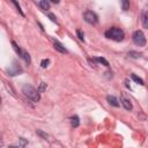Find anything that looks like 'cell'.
I'll return each mask as SVG.
<instances>
[{
	"label": "cell",
	"instance_id": "obj_18",
	"mask_svg": "<svg viewBox=\"0 0 148 148\" xmlns=\"http://www.w3.org/2000/svg\"><path fill=\"white\" fill-rule=\"evenodd\" d=\"M95 60H96V61H98V62H101V64H103V65H104V66H106V67L109 66V62H108V60H105L104 58H96Z\"/></svg>",
	"mask_w": 148,
	"mask_h": 148
},
{
	"label": "cell",
	"instance_id": "obj_19",
	"mask_svg": "<svg viewBox=\"0 0 148 148\" xmlns=\"http://www.w3.org/2000/svg\"><path fill=\"white\" fill-rule=\"evenodd\" d=\"M46 83L45 82H40V84H39V88H38V92H43L45 89H46Z\"/></svg>",
	"mask_w": 148,
	"mask_h": 148
},
{
	"label": "cell",
	"instance_id": "obj_12",
	"mask_svg": "<svg viewBox=\"0 0 148 148\" xmlns=\"http://www.w3.org/2000/svg\"><path fill=\"white\" fill-rule=\"evenodd\" d=\"M71 123H72V126H73V127H77L79 124H80V119H79V117H77V116L72 117V118H71Z\"/></svg>",
	"mask_w": 148,
	"mask_h": 148
},
{
	"label": "cell",
	"instance_id": "obj_15",
	"mask_svg": "<svg viewBox=\"0 0 148 148\" xmlns=\"http://www.w3.org/2000/svg\"><path fill=\"white\" fill-rule=\"evenodd\" d=\"M131 77H132V79H133V80H134L136 83H139V84H141V86H143V84H145V83H143V80H142L141 77L136 76L135 74H132V75H131Z\"/></svg>",
	"mask_w": 148,
	"mask_h": 148
},
{
	"label": "cell",
	"instance_id": "obj_22",
	"mask_svg": "<svg viewBox=\"0 0 148 148\" xmlns=\"http://www.w3.org/2000/svg\"><path fill=\"white\" fill-rule=\"evenodd\" d=\"M18 140H20V145H18V146H22V147H24V146L28 143V142L24 140V138H20Z\"/></svg>",
	"mask_w": 148,
	"mask_h": 148
},
{
	"label": "cell",
	"instance_id": "obj_21",
	"mask_svg": "<svg viewBox=\"0 0 148 148\" xmlns=\"http://www.w3.org/2000/svg\"><path fill=\"white\" fill-rule=\"evenodd\" d=\"M49 64H50V60H49V59H43L42 62H40V66H42L43 68H45V67L49 66Z\"/></svg>",
	"mask_w": 148,
	"mask_h": 148
},
{
	"label": "cell",
	"instance_id": "obj_4",
	"mask_svg": "<svg viewBox=\"0 0 148 148\" xmlns=\"http://www.w3.org/2000/svg\"><path fill=\"white\" fill-rule=\"evenodd\" d=\"M23 72V69H22V67L20 66V64L16 61V60H14L13 62H12V65L7 68V73L10 75V76H15V75H17V74H21Z\"/></svg>",
	"mask_w": 148,
	"mask_h": 148
},
{
	"label": "cell",
	"instance_id": "obj_9",
	"mask_svg": "<svg viewBox=\"0 0 148 148\" xmlns=\"http://www.w3.org/2000/svg\"><path fill=\"white\" fill-rule=\"evenodd\" d=\"M39 7H40L43 10H49V9H50V3H49L46 0H40V1H39Z\"/></svg>",
	"mask_w": 148,
	"mask_h": 148
},
{
	"label": "cell",
	"instance_id": "obj_11",
	"mask_svg": "<svg viewBox=\"0 0 148 148\" xmlns=\"http://www.w3.org/2000/svg\"><path fill=\"white\" fill-rule=\"evenodd\" d=\"M142 25H143V28H148V14H147V12H143V14H142Z\"/></svg>",
	"mask_w": 148,
	"mask_h": 148
},
{
	"label": "cell",
	"instance_id": "obj_2",
	"mask_svg": "<svg viewBox=\"0 0 148 148\" xmlns=\"http://www.w3.org/2000/svg\"><path fill=\"white\" fill-rule=\"evenodd\" d=\"M22 92L24 96H27L29 99H31L32 102H38L39 101V92L38 90H36L31 84H23L22 87Z\"/></svg>",
	"mask_w": 148,
	"mask_h": 148
},
{
	"label": "cell",
	"instance_id": "obj_5",
	"mask_svg": "<svg viewBox=\"0 0 148 148\" xmlns=\"http://www.w3.org/2000/svg\"><path fill=\"white\" fill-rule=\"evenodd\" d=\"M12 45H13V49L15 50V52L22 58V59H24L25 60V62H28V64H30V56H29V53L28 52H25V51H23L21 47H18V45L15 43V42H12Z\"/></svg>",
	"mask_w": 148,
	"mask_h": 148
},
{
	"label": "cell",
	"instance_id": "obj_1",
	"mask_svg": "<svg viewBox=\"0 0 148 148\" xmlns=\"http://www.w3.org/2000/svg\"><path fill=\"white\" fill-rule=\"evenodd\" d=\"M105 37L109 38V39L116 40V42H120L125 37V32L121 29L117 28V27H112V28H110L105 31Z\"/></svg>",
	"mask_w": 148,
	"mask_h": 148
},
{
	"label": "cell",
	"instance_id": "obj_16",
	"mask_svg": "<svg viewBox=\"0 0 148 148\" xmlns=\"http://www.w3.org/2000/svg\"><path fill=\"white\" fill-rule=\"evenodd\" d=\"M128 56H130L131 58H140L142 54L139 53V52H135V51H130V52H128Z\"/></svg>",
	"mask_w": 148,
	"mask_h": 148
},
{
	"label": "cell",
	"instance_id": "obj_6",
	"mask_svg": "<svg viewBox=\"0 0 148 148\" xmlns=\"http://www.w3.org/2000/svg\"><path fill=\"white\" fill-rule=\"evenodd\" d=\"M83 18H84V21H86L87 23H89V24H96L97 21H98L97 15H96L92 10H87V12H84Z\"/></svg>",
	"mask_w": 148,
	"mask_h": 148
},
{
	"label": "cell",
	"instance_id": "obj_8",
	"mask_svg": "<svg viewBox=\"0 0 148 148\" xmlns=\"http://www.w3.org/2000/svg\"><path fill=\"white\" fill-rule=\"evenodd\" d=\"M121 104L124 105V108H125L126 110H132V103H131L130 99H127V98H121Z\"/></svg>",
	"mask_w": 148,
	"mask_h": 148
},
{
	"label": "cell",
	"instance_id": "obj_25",
	"mask_svg": "<svg viewBox=\"0 0 148 148\" xmlns=\"http://www.w3.org/2000/svg\"><path fill=\"white\" fill-rule=\"evenodd\" d=\"M0 103H1V97H0Z\"/></svg>",
	"mask_w": 148,
	"mask_h": 148
},
{
	"label": "cell",
	"instance_id": "obj_10",
	"mask_svg": "<svg viewBox=\"0 0 148 148\" xmlns=\"http://www.w3.org/2000/svg\"><path fill=\"white\" fill-rule=\"evenodd\" d=\"M54 47H56V50H58V51L61 52V53H66V52H67V50H66L59 42H57V40L54 42Z\"/></svg>",
	"mask_w": 148,
	"mask_h": 148
},
{
	"label": "cell",
	"instance_id": "obj_23",
	"mask_svg": "<svg viewBox=\"0 0 148 148\" xmlns=\"http://www.w3.org/2000/svg\"><path fill=\"white\" fill-rule=\"evenodd\" d=\"M49 17L51 18V21H53V22H57V18H56V16H54L53 14H49Z\"/></svg>",
	"mask_w": 148,
	"mask_h": 148
},
{
	"label": "cell",
	"instance_id": "obj_3",
	"mask_svg": "<svg viewBox=\"0 0 148 148\" xmlns=\"http://www.w3.org/2000/svg\"><path fill=\"white\" fill-rule=\"evenodd\" d=\"M132 38H133L134 44H136L138 46H145L146 45V37H145V34L141 30L134 31Z\"/></svg>",
	"mask_w": 148,
	"mask_h": 148
},
{
	"label": "cell",
	"instance_id": "obj_13",
	"mask_svg": "<svg viewBox=\"0 0 148 148\" xmlns=\"http://www.w3.org/2000/svg\"><path fill=\"white\" fill-rule=\"evenodd\" d=\"M120 2H121V8H123V10H128V8H130V0H120Z\"/></svg>",
	"mask_w": 148,
	"mask_h": 148
},
{
	"label": "cell",
	"instance_id": "obj_20",
	"mask_svg": "<svg viewBox=\"0 0 148 148\" xmlns=\"http://www.w3.org/2000/svg\"><path fill=\"white\" fill-rule=\"evenodd\" d=\"M76 35H77V37H79L80 40H84V35H83V32H82L80 29L76 30Z\"/></svg>",
	"mask_w": 148,
	"mask_h": 148
},
{
	"label": "cell",
	"instance_id": "obj_17",
	"mask_svg": "<svg viewBox=\"0 0 148 148\" xmlns=\"http://www.w3.org/2000/svg\"><path fill=\"white\" fill-rule=\"evenodd\" d=\"M10 1H12V2H13V3L15 5V7H16V9H17V12H18V13H20V14H21L22 16H24V14H23V12H22V9H21V7H20V5L17 3V1H16V0H10Z\"/></svg>",
	"mask_w": 148,
	"mask_h": 148
},
{
	"label": "cell",
	"instance_id": "obj_24",
	"mask_svg": "<svg viewBox=\"0 0 148 148\" xmlns=\"http://www.w3.org/2000/svg\"><path fill=\"white\" fill-rule=\"evenodd\" d=\"M51 1H52V2H54V3H58L60 0H51Z\"/></svg>",
	"mask_w": 148,
	"mask_h": 148
},
{
	"label": "cell",
	"instance_id": "obj_7",
	"mask_svg": "<svg viewBox=\"0 0 148 148\" xmlns=\"http://www.w3.org/2000/svg\"><path fill=\"white\" fill-rule=\"evenodd\" d=\"M106 101L111 104V105H113V106H119V103H118V99L114 97V96H111V95H109V96H106Z\"/></svg>",
	"mask_w": 148,
	"mask_h": 148
},
{
	"label": "cell",
	"instance_id": "obj_14",
	"mask_svg": "<svg viewBox=\"0 0 148 148\" xmlns=\"http://www.w3.org/2000/svg\"><path fill=\"white\" fill-rule=\"evenodd\" d=\"M36 133H37V135H39V136H40V138H43L44 140H50V139H49L50 136H49L46 133H44L42 130H36Z\"/></svg>",
	"mask_w": 148,
	"mask_h": 148
}]
</instances>
